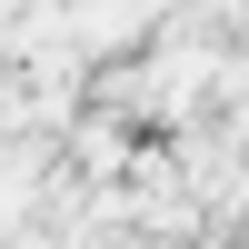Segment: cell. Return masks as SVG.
<instances>
[{
    "instance_id": "6da1fadb",
    "label": "cell",
    "mask_w": 249,
    "mask_h": 249,
    "mask_svg": "<svg viewBox=\"0 0 249 249\" xmlns=\"http://www.w3.org/2000/svg\"><path fill=\"white\" fill-rule=\"evenodd\" d=\"M120 249H150V239H120Z\"/></svg>"
}]
</instances>
